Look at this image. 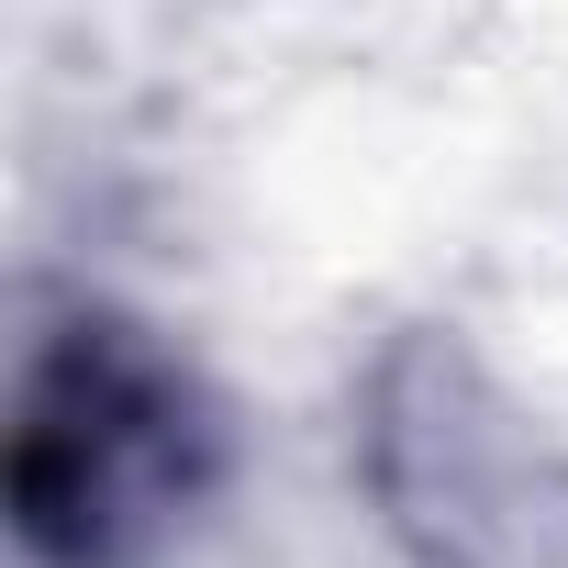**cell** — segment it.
Here are the masks:
<instances>
[{
    "mask_svg": "<svg viewBox=\"0 0 568 568\" xmlns=\"http://www.w3.org/2000/svg\"><path fill=\"white\" fill-rule=\"evenodd\" d=\"M223 479L201 368L123 302H45L12 357L0 513L23 568H156Z\"/></svg>",
    "mask_w": 568,
    "mask_h": 568,
    "instance_id": "cell-1",
    "label": "cell"
},
{
    "mask_svg": "<svg viewBox=\"0 0 568 568\" xmlns=\"http://www.w3.org/2000/svg\"><path fill=\"white\" fill-rule=\"evenodd\" d=\"M357 479L413 568H568V457L457 335L368 368Z\"/></svg>",
    "mask_w": 568,
    "mask_h": 568,
    "instance_id": "cell-2",
    "label": "cell"
}]
</instances>
